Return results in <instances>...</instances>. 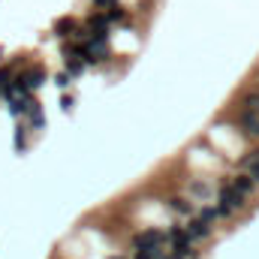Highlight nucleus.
<instances>
[{
    "label": "nucleus",
    "instance_id": "f257e3e1",
    "mask_svg": "<svg viewBox=\"0 0 259 259\" xmlns=\"http://www.w3.org/2000/svg\"><path fill=\"white\" fill-rule=\"evenodd\" d=\"M133 250L136 253H151V250H157V247H166L169 244V235H166V229H142V232H136L133 235Z\"/></svg>",
    "mask_w": 259,
    "mask_h": 259
},
{
    "label": "nucleus",
    "instance_id": "f03ea898",
    "mask_svg": "<svg viewBox=\"0 0 259 259\" xmlns=\"http://www.w3.org/2000/svg\"><path fill=\"white\" fill-rule=\"evenodd\" d=\"M238 208H244V196L232 187V181H223L217 190V214L220 217H232Z\"/></svg>",
    "mask_w": 259,
    "mask_h": 259
},
{
    "label": "nucleus",
    "instance_id": "7ed1b4c3",
    "mask_svg": "<svg viewBox=\"0 0 259 259\" xmlns=\"http://www.w3.org/2000/svg\"><path fill=\"white\" fill-rule=\"evenodd\" d=\"M166 235H169V244H172V253L175 256H181V259H193L196 256V250H193V238L187 235V229L184 226H169L166 229Z\"/></svg>",
    "mask_w": 259,
    "mask_h": 259
},
{
    "label": "nucleus",
    "instance_id": "20e7f679",
    "mask_svg": "<svg viewBox=\"0 0 259 259\" xmlns=\"http://www.w3.org/2000/svg\"><path fill=\"white\" fill-rule=\"evenodd\" d=\"M46 78H49L46 66H27V69H21V72L15 75V81H18V84H24L30 94H33L36 88H42V84H46Z\"/></svg>",
    "mask_w": 259,
    "mask_h": 259
},
{
    "label": "nucleus",
    "instance_id": "39448f33",
    "mask_svg": "<svg viewBox=\"0 0 259 259\" xmlns=\"http://www.w3.org/2000/svg\"><path fill=\"white\" fill-rule=\"evenodd\" d=\"M75 30H78V21L75 18H69V15H64V18H58L55 24H52V33L58 36V39H72L75 36Z\"/></svg>",
    "mask_w": 259,
    "mask_h": 259
},
{
    "label": "nucleus",
    "instance_id": "423d86ee",
    "mask_svg": "<svg viewBox=\"0 0 259 259\" xmlns=\"http://www.w3.org/2000/svg\"><path fill=\"white\" fill-rule=\"evenodd\" d=\"M184 229H187V235H190L193 241H205V238L211 235V226H208L205 220H199V217H190Z\"/></svg>",
    "mask_w": 259,
    "mask_h": 259
},
{
    "label": "nucleus",
    "instance_id": "0eeeda50",
    "mask_svg": "<svg viewBox=\"0 0 259 259\" xmlns=\"http://www.w3.org/2000/svg\"><path fill=\"white\" fill-rule=\"evenodd\" d=\"M27 127L30 130H42L46 127V112H42V103L33 97V103H30V112H27Z\"/></svg>",
    "mask_w": 259,
    "mask_h": 259
},
{
    "label": "nucleus",
    "instance_id": "6e6552de",
    "mask_svg": "<svg viewBox=\"0 0 259 259\" xmlns=\"http://www.w3.org/2000/svg\"><path fill=\"white\" fill-rule=\"evenodd\" d=\"M169 208H172L175 214H181V217H196V205L190 202V199H184V196L169 199Z\"/></svg>",
    "mask_w": 259,
    "mask_h": 259
},
{
    "label": "nucleus",
    "instance_id": "1a4fd4ad",
    "mask_svg": "<svg viewBox=\"0 0 259 259\" xmlns=\"http://www.w3.org/2000/svg\"><path fill=\"white\" fill-rule=\"evenodd\" d=\"M232 187H235L238 193H241L244 199H247V196H250L253 190H256V181H253V178H250L247 172H241V175H235V178H232Z\"/></svg>",
    "mask_w": 259,
    "mask_h": 259
},
{
    "label": "nucleus",
    "instance_id": "9d476101",
    "mask_svg": "<svg viewBox=\"0 0 259 259\" xmlns=\"http://www.w3.org/2000/svg\"><path fill=\"white\" fill-rule=\"evenodd\" d=\"M238 124H241V130H244L247 136H259V115H253V112H244V109H241Z\"/></svg>",
    "mask_w": 259,
    "mask_h": 259
},
{
    "label": "nucleus",
    "instance_id": "9b49d317",
    "mask_svg": "<svg viewBox=\"0 0 259 259\" xmlns=\"http://www.w3.org/2000/svg\"><path fill=\"white\" fill-rule=\"evenodd\" d=\"M84 27L94 33V30H109V18H106V12H91L88 15V21H84Z\"/></svg>",
    "mask_w": 259,
    "mask_h": 259
},
{
    "label": "nucleus",
    "instance_id": "f8f14e48",
    "mask_svg": "<svg viewBox=\"0 0 259 259\" xmlns=\"http://www.w3.org/2000/svg\"><path fill=\"white\" fill-rule=\"evenodd\" d=\"M15 75H18V72H15V66H0V97L15 84Z\"/></svg>",
    "mask_w": 259,
    "mask_h": 259
},
{
    "label": "nucleus",
    "instance_id": "ddd939ff",
    "mask_svg": "<svg viewBox=\"0 0 259 259\" xmlns=\"http://www.w3.org/2000/svg\"><path fill=\"white\" fill-rule=\"evenodd\" d=\"M27 124H18V127H15V139H12V145H15V151H18V154H24V151H27Z\"/></svg>",
    "mask_w": 259,
    "mask_h": 259
},
{
    "label": "nucleus",
    "instance_id": "4468645a",
    "mask_svg": "<svg viewBox=\"0 0 259 259\" xmlns=\"http://www.w3.org/2000/svg\"><path fill=\"white\" fill-rule=\"evenodd\" d=\"M64 64H66V72H69L72 78H78V75L84 72V61H81V58H64Z\"/></svg>",
    "mask_w": 259,
    "mask_h": 259
},
{
    "label": "nucleus",
    "instance_id": "2eb2a0df",
    "mask_svg": "<svg viewBox=\"0 0 259 259\" xmlns=\"http://www.w3.org/2000/svg\"><path fill=\"white\" fill-rule=\"evenodd\" d=\"M106 18H109V24H112V21H118V24H121V21H127L130 15H127V9H124V6H112V9L106 12Z\"/></svg>",
    "mask_w": 259,
    "mask_h": 259
},
{
    "label": "nucleus",
    "instance_id": "dca6fc26",
    "mask_svg": "<svg viewBox=\"0 0 259 259\" xmlns=\"http://www.w3.org/2000/svg\"><path fill=\"white\" fill-rule=\"evenodd\" d=\"M244 112H253V115H259V91H250V94L244 97Z\"/></svg>",
    "mask_w": 259,
    "mask_h": 259
},
{
    "label": "nucleus",
    "instance_id": "f3484780",
    "mask_svg": "<svg viewBox=\"0 0 259 259\" xmlns=\"http://www.w3.org/2000/svg\"><path fill=\"white\" fill-rule=\"evenodd\" d=\"M190 193L199 196V199H208V196H211V187H208L205 181H190Z\"/></svg>",
    "mask_w": 259,
    "mask_h": 259
},
{
    "label": "nucleus",
    "instance_id": "a211bd4d",
    "mask_svg": "<svg viewBox=\"0 0 259 259\" xmlns=\"http://www.w3.org/2000/svg\"><path fill=\"white\" fill-rule=\"evenodd\" d=\"M196 217H199V220H205V223L211 226V223H214V220H217L220 214H217V208H214V205H205V208H202V211H199Z\"/></svg>",
    "mask_w": 259,
    "mask_h": 259
},
{
    "label": "nucleus",
    "instance_id": "6ab92c4d",
    "mask_svg": "<svg viewBox=\"0 0 259 259\" xmlns=\"http://www.w3.org/2000/svg\"><path fill=\"white\" fill-rule=\"evenodd\" d=\"M69 81H72V75H69V72H58V75H55V84H58V88H66V84H69Z\"/></svg>",
    "mask_w": 259,
    "mask_h": 259
},
{
    "label": "nucleus",
    "instance_id": "aec40b11",
    "mask_svg": "<svg viewBox=\"0 0 259 259\" xmlns=\"http://www.w3.org/2000/svg\"><path fill=\"white\" fill-rule=\"evenodd\" d=\"M94 6H100V9H112V6H118V0H94Z\"/></svg>",
    "mask_w": 259,
    "mask_h": 259
},
{
    "label": "nucleus",
    "instance_id": "412c9836",
    "mask_svg": "<svg viewBox=\"0 0 259 259\" xmlns=\"http://www.w3.org/2000/svg\"><path fill=\"white\" fill-rule=\"evenodd\" d=\"M72 106H75V100H72V97H64V100H61V109H64V112H69Z\"/></svg>",
    "mask_w": 259,
    "mask_h": 259
},
{
    "label": "nucleus",
    "instance_id": "4be33fe9",
    "mask_svg": "<svg viewBox=\"0 0 259 259\" xmlns=\"http://www.w3.org/2000/svg\"><path fill=\"white\" fill-rule=\"evenodd\" d=\"M163 259H181V256H175V253H166V256H163Z\"/></svg>",
    "mask_w": 259,
    "mask_h": 259
},
{
    "label": "nucleus",
    "instance_id": "5701e85b",
    "mask_svg": "<svg viewBox=\"0 0 259 259\" xmlns=\"http://www.w3.org/2000/svg\"><path fill=\"white\" fill-rule=\"evenodd\" d=\"M109 259H124V256H109Z\"/></svg>",
    "mask_w": 259,
    "mask_h": 259
}]
</instances>
